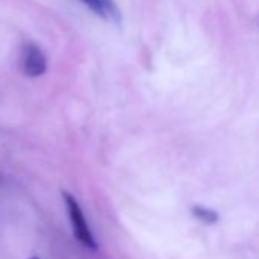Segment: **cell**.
<instances>
[{
	"label": "cell",
	"instance_id": "obj_1",
	"mask_svg": "<svg viewBox=\"0 0 259 259\" xmlns=\"http://www.w3.org/2000/svg\"><path fill=\"white\" fill-rule=\"evenodd\" d=\"M63 198H64V203H66V209H67V215H69V220H70V224H72V230H73V235L75 238L89 250H96L98 248V244H96V239L89 227V223L84 217V212L81 209V206L78 204L76 198L67 192L63 194Z\"/></svg>",
	"mask_w": 259,
	"mask_h": 259
},
{
	"label": "cell",
	"instance_id": "obj_2",
	"mask_svg": "<svg viewBox=\"0 0 259 259\" xmlns=\"http://www.w3.org/2000/svg\"><path fill=\"white\" fill-rule=\"evenodd\" d=\"M22 63H23L25 73L28 76H32V78L41 76L48 69V60H46L43 51L32 43H28L25 46Z\"/></svg>",
	"mask_w": 259,
	"mask_h": 259
},
{
	"label": "cell",
	"instance_id": "obj_3",
	"mask_svg": "<svg viewBox=\"0 0 259 259\" xmlns=\"http://www.w3.org/2000/svg\"><path fill=\"white\" fill-rule=\"evenodd\" d=\"M79 2H82L98 17L120 25V11L114 0H79Z\"/></svg>",
	"mask_w": 259,
	"mask_h": 259
},
{
	"label": "cell",
	"instance_id": "obj_4",
	"mask_svg": "<svg viewBox=\"0 0 259 259\" xmlns=\"http://www.w3.org/2000/svg\"><path fill=\"white\" fill-rule=\"evenodd\" d=\"M192 213L195 218L201 220L203 223H207V224H212L215 221H218V213L212 209H207L204 206H194L192 207Z\"/></svg>",
	"mask_w": 259,
	"mask_h": 259
},
{
	"label": "cell",
	"instance_id": "obj_5",
	"mask_svg": "<svg viewBox=\"0 0 259 259\" xmlns=\"http://www.w3.org/2000/svg\"><path fill=\"white\" fill-rule=\"evenodd\" d=\"M31 259H38V257H31Z\"/></svg>",
	"mask_w": 259,
	"mask_h": 259
}]
</instances>
